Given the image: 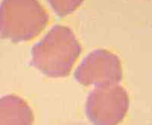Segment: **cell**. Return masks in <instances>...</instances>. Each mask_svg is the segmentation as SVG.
Returning a JSON list of instances; mask_svg holds the SVG:
<instances>
[{
    "label": "cell",
    "instance_id": "3957f363",
    "mask_svg": "<svg viewBox=\"0 0 152 125\" xmlns=\"http://www.w3.org/2000/svg\"><path fill=\"white\" fill-rule=\"evenodd\" d=\"M56 13L60 17L71 14L82 3L83 0H47Z\"/></svg>",
    "mask_w": 152,
    "mask_h": 125
},
{
    "label": "cell",
    "instance_id": "6da1fadb",
    "mask_svg": "<svg viewBox=\"0 0 152 125\" xmlns=\"http://www.w3.org/2000/svg\"><path fill=\"white\" fill-rule=\"evenodd\" d=\"M49 16L37 0H3L0 35L13 41L30 40L45 28Z\"/></svg>",
    "mask_w": 152,
    "mask_h": 125
},
{
    "label": "cell",
    "instance_id": "7a4b0ae2",
    "mask_svg": "<svg viewBox=\"0 0 152 125\" xmlns=\"http://www.w3.org/2000/svg\"><path fill=\"white\" fill-rule=\"evenodd\" d=\"M22 106L15 96L0 99V125H23Z\"/></svg>",
    "mask_w": 152,
    "mask_h": 125
}]
</instances>
